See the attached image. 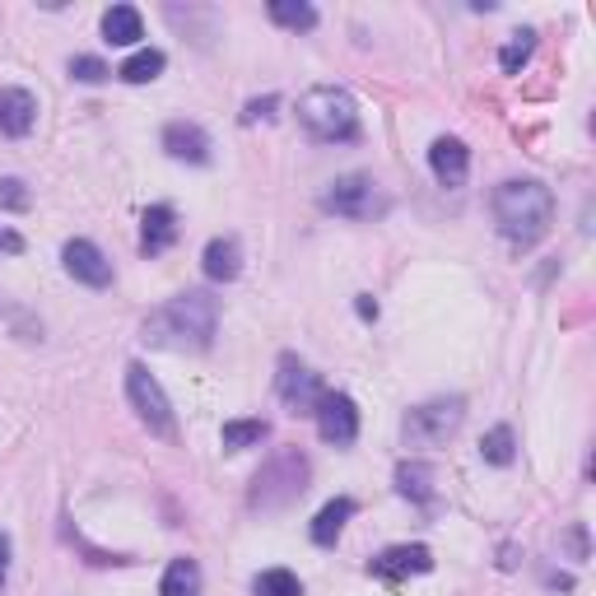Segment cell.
Masks as SVG:
<instances>
[{"label":"cell","instance_id":"cell-29","mask_svg":"<svg viewBox=\"0 0 596 596\" xmlns=\"http://www.w3.org/2000/svg\"><path fill=\"white\" fill-rule=\"evenodd\" d=\"M275 103H280V98H275V93H266V98H252L247 112H243V122H262V117H271V108H275Z\"/></svg>","mask_w":596,"mask_h":596},{"label":"cell","instance_id":"cell-8","mask_svg":"<svg viewBox=\"0 0 596 596\" xmlns=\"http://www.w3.org/2000/svg\"><path fill=\"white\" fill-rule=\"evenodd\" d=\"M275 391H280V401L289 406V415H312L317 401L327 396L322 377H317L298 354H280V373H275Z\"/></svg>","mask_w":596,"mask_h":596},{"label":"cell","instance_id":"cell-16","mask_svg":"<svg viewBox=\"0 0 596 596\" xmlns=\"http://www.w3.org/2000/svg\"><path fill=\"white\" fill-rule=\"evenodd\" d=\"M177 243V210L173 206H150L141 220V252L145 256H164Z\"/></svg>","mask_w":596,"mask_h":596},{"label":"cell","instance_id":"cell-23","mask_svg":"<svg viewBox=\"0 0 596 596\" xmlns=\"http://www.w3.org/2000/svg\"><path fill=\"white\" fill-rule=\"evenodd\" d=\"M481 456L489 466H512V456H518V439H512V429L499 424V429H489L485 439H481Z\"/></svg>","mask_w":596,"mask_h":596},{"label":"cell","instance_id":"cell-26","mask_svg":"<svg viewBox=\"0 0 596 596\" xmlns=\"http://www.w3.org/2000/svg\"><path fill=\"white\" fill-rule=\"evenodd\" d=\"M252 592L256 596H303V583H298L289 569H266V573H256Z\"/></svg>","mask_w":596,"mask_h":596},{"label":"cell","instance_id":"cell-19","mask_svg":"<svg viewBox=\"0 0 596 596\" xmlns=\"http://www.w3.org/2000/svg\"><path fill=\"white\" fill-rule=\"evenodd\" d=\"M158 596H201V564L196 560H173L164 569V583H158Z\"/></svg>","mask_w":596,"mask_h":596},{"label":"cell","instance_id":"cell-13","mask_svg":"<svg viewBox=\"0 0 596 596\" xmlns=\"http://www.w3.org/2000/svg\"><path fill=\"white\" fill-rule=\"evenodd\" d=\"M37 122V98L29 89H0V135H10V141H24Z\"/></svg>","mask_w":596,"mask_h":596},{"label":"cell","instance_id":"cell-12","mask_svg":"<svg viewBox=\"0 0 596 596\" xmlns=\"http://www.w3.org/2000/svg\"><path fill=\"white\" fill-rule=\"evenodd\" d=\"M429 168L443 187H462L471 173V150L456 141V135H439V141L429 145Z\"/></svg>","mask_w":596,"mask_h":596},{"label":"cell","instance_id":"cell-1","mask_svg":"<svg viewBox=\"0 0 596 596\" xmlns=\"http://www.w3.org/2000/svg\"><path fill=\"white\" fill-rule=\"evenodd\" d=\"M214 327H220V303L206 289H187L145 317V341L158 350L196 354V350H210Z\"/></svg>","mask_w":596,"mask_h":596},{"label":"cell","instance_id":"cell-31","mask_svg":"<svg viewBox=\"0 0 596 596\" xmlns=\"http://www.w3.org/2000/svg\"><path fill=\"white\" fill-rule=\"evenodd\" d=\"M5 578H10V536L0 531V587H5Z\"/></svg>","mask_w":596,"mask_h":596},{"label":"cell","instance_id":"cell-2","mask_svg":"<svg viewBox=\"0 0 596 596\" xmlns=\"http://www.w3.org/2000/svg\"><path fill=\"white\" fill-rule=\"evenodd\" d=\"M494 224L512 247H536L554 224V191L536 177H508L489 196Z\"/></svg>","mask_w":596,"mask_h":596},{"label":"cell","instance_id":"cell-28","mask_svg":"<svg viewBox=\"0 0 596 596\" xmlns=\"http://www.w3.org/2000/svg\"><path fill=\"white\" fill-rule=\"evenodd\" d=\"M108 75L112 70L98 62V56H75V62H70V79H79V85H103Z\"/></svg>","mask_w":596,"mask_h":596},{"label":"cell","instance_id":"cell-7","mask_svg":"<svg viewBox=\"0 0 596 596\" xmlns=\"http://www.w3.org/2000/svg\"><path fill=\"white\" fill-rule=\"evenodd\" d=\"M126 401L135 410V420H141L154 439H173V401H168V391L158 387V377L145 364L126 368Z\"/></svg>","mask_w":596,"mask_h":596},{"label":"cell","instance_id":"cell-14","mask_svg":"<svg viewBox=\"0 0 596 596\" xmlns=\"http://www.w3.org/2000/svg\"><path fill=\"white\" fill-rule=\"evenodd\" d=\"M164 150L177 164H210V135L196 122H168L164 126Z\"/></svg>","mask_w":596,"mask_h":596},{"label":"cell","instance_id":"cell-30","mask_svg":"<svg viewBox=\"0 0 596 596\" xmlns=\"http://www.w3.org/2000/svg\"><path fill=\"white\" fill-rule=\"evenodd\" d=\"M19 252H24V238L0 224V256H19Z\"/></svg>","mask_w":596,"mask_h":596},{"label":"cell","instance_id":"cell-15","mask_svg":"<svg viewBox=\"0 0 596 596\" xmlns=\"http://www.w3.org/2000/svg\"><path fill=\"white\" fill-rule=\"evenodd\" d=\"M201 271H206V280H214V285L238 280V271H243V243H238L233 233L210 238V243H206V256H201Z\"/></svg>","mask_w":596,"mask_h":596},{"label":"cell","instance_id":"cell-5","mask_svg":"<svg viewBox=\"0 0 596 596\" xmlns=\"http://www.w3.org/2000/svg\"><path fill=\"white\" fill-rule=\"evenodd\" d=\"M462 420H466V401H462V396H439V401L415 406L406 415L401 433H406L410 448H443L452 433L462 429Z\"/></svg>","mask_w":596,"mask_h":596},{"label":"cell","instance_id":"cell-4","mask_svg":"<svg viewBox=\"0 0 596 596\" xmlns=\"http://www.w3.org/2000/svg\"><path fill=\"white\" fill-rule=\"evenodd\" d=\"M308 456L298 452V448H280L271 456V462L256 471V481H252V494H247V504L252 508H262V512H275V508H289L303 499V489H308Z\"/></svg>","mask_w":596,"mask_h":596},{"label":"cell","instance_id":"cell-27","mask_svg":"<svg viewBox=\"0 0 596 596\" xmlns=\"http://www.w3.org/2000/svg\"><path fill=\"white\" fill-rule=\"evenodd\" d=\"M29 206H33L29 187L19 183V177H0V210H14V214H24Z\"/></svg>","mask_w":596,"mask_h":596},{"label":"cell","instance_id":"cell-11","mask_svg":"<svg viewBox=\"0 0 596 596\" xmlns=\"http://www.w3.org/2000/svg\"><path fill=\"white\" fill-rule=\"evenodd\" d=\"M429 569H433V550L429 545H391V550L368 560L373 578H387V583H401V578H410V573H429Z\"/></svg>","mask_w":596,"mask_h":596},{"label":"cell","instance_id":"cell-17","mask_svg":"<svg viewBox=\"0 0 596 596\" xmlns=\"http://www.w3.org/2000/svg\"><path fill=\"white\" fill-rule=\"evenodd\" d=\"M145 37V19H141V10L135 5H112L108 14H103V43H112V47H135Z\"/></svg>","mask_w":596,"mask_h":596},{"label":"cell","instance_id":"cell-6","mask_svg":"<svg viewBox=\"0 0 596 596\" xmlns=\"http://www.w3.org/2000/svg\"><path fill=\"white\" fill-rule=\"evenodd\" d=\"M322 210L341 214V220H377L387 210V196L368 173H345L322 191Z\"/></svg>","mask_w":596,"mask_h":596},{"label":"cell","instance_id":"cell-32","mask_svg":"<svg viewBox=\"0 0 596 596\" xmlns=\"http://www.w3.org/2000/svg\"><path fill=\"white\" fill-rule=\"evenodd\" d=\"M354 308H360V317H364V322H373V317H377V303H373L368 294H360V303H354Z\"/></svg>","mask_w":596,"mask_h":596},{"label":"cell","instance_id":"cell-20","mask_svg":"<svg viewBox=\"0 0 596 596\" xmlns=\"http://www.w3.org/2000/svg\"><path fill=\"white\" fill-rule=\"evenodd\" d=\"M396 489H401L406 499H415V504H429L433 499V466L401 462V466H396Z\"/></svg>","mask_w":596,"mask_h":596},{"label":"cell","instance_id":"cell-25","mask_svg":"<svg viewBox=\"0 0 596 596\" xmlns=\"http://www.w3.org/2000/svg\"><path fill=\"white\" fill-rule=\"evenodd\" d=\"M531 52H536V33H531V29L512 33L508 43H504V52H499V66H504V75H518V70L531 62Z\"/></svg>","mask_w":596,"mask_h":596},{"label":"cell","instance_id":"cell-9","mask_svg":"<svg viewBox=\"0 0 596 596\" xmlns=\"http://www.w3.org/2000/svg\"><path fill=\"white\" fill-rule=\"evenodd\" d=\"M312 415H317V433H322L331 448H350L360 439V406H354L345 391H327Z\"/></svg>","mask_w":596,"mask_h":596},{"label":"cell","instance_id":"cell-10","mask_svg":"<svg viewBox=\"0 0 596 596\" xmlns=\"http://www.w3.org/2000/svg\"><path fill=\"white\" fill-rule=\"evenodd\" d=\"M62 262H66V271L79 285H89V289H108L112 285V262L103 256V247L89 243V238H70V243L62 247Z\"/></svg>","mask_w":596,"mask_h":596},{"label":"cell","instance_id":"cell-3","mask_svg":"<svg viewBox=\"0 0 596 596\" xmlns=\"http://www.w3.org/2000/svg\"><path fill=\"white\" fill-rule=\"evenodd\" d=\"M298 122L312 141L322 145H345L360 135V108H354V93L341 85H317L298 98Z\"/></svg>","mask_w":596,"mask_h":596},{"label":"cell","instance_id":"cell-18","mask_svg":"<svg viewBox=\"0 0 596 596\" xmlns=\"http://www.w3.org/2000/svg\"><path fill=\"white\" fill-rule=\"evenodd\" d=\"M350 518H354V499H331V504L312 518V545L331 550L335 541H341V531H345Z\"/></svg>","mask_w":596,"mask_h":596},{"label":"cell","instance_id":"cell-21","mask_svg":"<svg viewBox=\"0 0 596 596\" xmlns=\"http://www.w3.org/2000/svg\"><path fill=\"white\" fill-rule=\"evenodd\" d=\"M271 19L280 29H294V33H312L317 29V10L308 0H271Z\"/></svg>","mask_w":596,"mask_h":596},{"label":"cell","instance_id":"cell-22","mask_svg":"<svg viewBox=\"0 0 596 596\" xmlns=\"http://www.w3.org/2000/svg\"><path fill=\"white\" fill-rule=\"evenodd\" d=\"M164 66H168V56L158 52V47H145V52H135L131 62H126L122 70H117V75H122L126 85H150V79L164 75Z\"/></svg>","mask_w":596,"mask_h":596},{"label":"cell","instance_id":"cell-24","mask_svg":"<svg viewBox=\"0 0 596 596\" xmlns=\"http://www.w3.org/2000/svg\"><path fill=\"white\" fill-rule=\"evenodd\" d=\"M266 433H271V429H266V420H229L220 439H224V448H229V452H243V448H256V443H262Z\"/></svg>","mask_w":596,"mask_h":596}]
</instances>
